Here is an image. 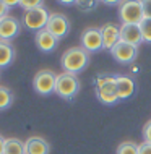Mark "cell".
Returning a JSON list of instances; mask_svg holds the SVG:
<instances>
[{"label":"cell","mask_w":151,"mask_h":154,"mask_svg":"<svg viewBox=\"0 0 151 154\" xmlns=\"http://www.w3.org/2000/svg\"><path fill=\"white\" fill-rule=\"evenodd\" d=\"M60 65L65 73L78 75L90 65V52L83 47H70L62 54Z\"/></svg>","instance_id":"obj_1"},{"label":"cell","mask_w":151,"mask_h":154,"mask_svg":"<svg viewBox=\"0 0 151 154\" xmlns=\"http://www.w3.org/2000/svg\"><path fill=\"white\" fill-rule=\"evenodd\" d=\"M115 78H117V75H111V73H102L96 76V80H94L96 96H98V99L102 104L112 106V104L119 102Z\"/></svg>","instance_id":"obj_2"},{"label":"cell","mask_w":151,"mask_h":154,"mask_svg":"<svg viewBox=\"0 0 151 154\" xmlns=\"http://www.w3.org/2000/svg\"><path fill=\"white\" fill-rule=\"evenodd\" d=\"M81 83H80L77 75L72 73H60L57 75V81H55V94L58 97L65 99V101H72V99L80 93Z\"/></svg>","instance_id":"obj_3"},{"label":"cell","mask_w":151,"mask_h":154,"mask_svg":"<svg viewBox=\"0 0 151 154\" xmlns=\"http://www.w3.org/2000/svg\"><path fill=\"white\" fill-rule=\"evenodd\" d=\"M119 16L122 24H140L145 18L143 11V0H127L120 3Z\"/></svg>","instance_id":"obj_4"},{"label":"cell","mask_w":151,"mask_h":154,"mask_svg":"<svg viewBox=\"0 0 151 154\" xmlns=\"http://www.w3.org/2000/svg\"><path fill=\"white\" fill-rule=\"evenodd\" d=\"M49 10L42 7H37L34 10H29V11H24L23 13V26L29 31H41V29H46L47 26V21H49Z\"/></svg>","instance_id":"obj_5"},{"label":"cell","mask_w":151,"mask_h":154,"mask_svg":"<svg viewBox=\"0 0 151 154\" xmlns=\"http://www.w3.org/2000/svg\"><path fill=\"white\" fill-rule=\"evenodd\" d=\"M55 81H57V75L52 70H41V72H37L34 75L33 88H34L37 94L49 96L55 93Z\"/></svg>","instance_id":"obj_6"},{"label":"cell","mask_w":151,"mask_h":154,"mask_svg":"<svg viewBox=\"0 0 151 154\" xmlns=\"http://www.w3.org/2000/svg\"><path fill=\"white\" fill-rule=\"evenodd\" d=\"M46 29L57 39H64L70 32V20L64 13H50Z\"/></svg>","instance_id":"obj_7"},{"label":"cell","mask_w":151,"mask_h":154,"mask_svg":"<svg viewBox=\"0 0 151 154\" xmlns=\"http://www.w3.org/2000/svg\"><path fill=\"white\" fill-rule=\"evenodd\" d=\"M20 31H21V21L18 18L11 15L0 18V41L10 42L11 39H15L20 34Z\"/></svg>","instance_id":"obj_8"},{"label":"cell","mask_w":151,"mask_h":154,"mask_svg":"<svg viewBox=\"0 0 151 154\" xmlns=\"http://www.w3.org/2000/svg\"><path fill=\"white\" fill-rule=\"evenodd\" d=\"M81 47L86 52H98L102 49V34L101 28H88L81 32Z\"/></svg>","instance_id":"obj_9"},{"label":"cell","mask_w":151,"mask_h":154,"mask_svg":"<svg viewBox=\"0 0 151 154\" xmlns=\"http://www.w3.org/2000/svg\"><path fill=\"white\" fill-rule=\"evenodd\" d=\"M112 57L119 62V63H132V62L137 60V55H138V47H135V45L132 44H127V42H122L120 41L119 44L115 45L114 49L111 51Z\"/></svg>","instance_id":"obj_10"},{"label":"cell","mask_w":151,"mask_h":154,"mask_svg":"<svg viewBox=\"0 0 151 154\" xmlns=\"http://www.w3.org/2000/svg\"><path fill=\"white\" fill-rule=\"evenodd\" d=\"M101 34H102V49L106 51H112L120 42V26L106 23L104 26H101Z\"/></svg>","instance_id":"obj_11"},{"label":"cell","mask_w":151,"mask_h":154,"mask_svg":"<svg viewBox=\"0 0 151 154\" xmlns=\"http://www.w3.org/2000/svg\"><path fill=\"white\" fill-rule=\"evenodd\" d=\"M115 86H117V96L119 101H127L133 94H135L137 85L132 76H125V75H117L115 78Z\"/></svg>","instance_id":"obj_12"},{"label":"cell","mask_w":151,"mask_h":154,"mask_svg":"<svg viewBox=\"0 0 151 154\" xmlns=\"http://www.w3.org/2000/svg\"><path fill=\"white\" fill-rule=\"evenodd\" d=\"M120 41L138 47V45L143 42L140 24H122L120 26Z\"/></svg>","instance_id":"obj_13"},{"label":"cell","mask_w":151,"mask_h":154,"mask_svg":"<svg viewBox=\"0 0 151 154\" xmlns=\"http://www.w3.org/2000/svg\"><path fill=\"white\" fill-rule=\"evenodd\" d=\"M34 42L37 45V49L42 52H54L57 49V44H58V39L54 37L47 29H41L36 32L34 36Z\"/></svg>","instance_id":"obj_14"},{"label":"cell","mask_w":151,"mask_h":154,"mask_svg":"<svg viewBox=\"0 0 151 154\" xmlns=\"http://www.w3.org/2000/svg\"><path fill=\"white\" fill-rule=\"evenodd\" d=\"M24 154H50V144L41 136H31L24 141Z\"/></svg>","instance_id":"obj_15"},{"label":"cell","mask_w":151,"mask_h":154,"mask_svg":"<svg viewBox=\"0 0 151 154\" xmlns=\"http://www.w3.org/2000/svg\"><path fill=\"white\" fill-rule=\"evenodd\" d=\"M15 55H16V52H15L13 44L7 42V41H0V68L13 63Z\"/></svg>","instance_id":"obj_16"},{"label":"cell","mask_w":151,"mask_h":154,"mask_svg":"<svg viewBox=\"0 0 151 154\" xmlns=\"http://www.w3.org/2000/svg\"><path fill=\"white\" fill-rule=\"evenodd\" d=\"M3 154H24V141L18 138H7Z\"/></svg>","instance_id":"obj_17"},{"label":"cell","mask_w":151,"mask_h":154,"mask_svg":"<svg viewBox=\"0 0 151 154\" xmlns=\"http://www.w3.org/2000/svg\"><path fill=\"white\" fill-rule=\"evenodd\" d=\"M15 101V94L10 88L5 86H0V110H5L13 104Z\"/></svg>","instance_id":"obj_18"},{"label":"cell","mask_w":151,"mask_h":154,"mask_svg":"<svg viewBox=\"0 0 151 154\" xmlns=\"http://www.w3.org/2000/svg\"><path fill=\"white\" fill-rule=\"evenodd\" d=\"M115 154H138V144L133 141H124L119 144Z\"/></svg>","instance_id":"obj_19"},{"label":"cell","mask_w":151,"mask_h":154,"mask_svg":"<svg viewBox=\"0 0 151 154\" xmlns=\"http://www.w3.org/2000/svg\"><path fill=\"white\" fill-rule=\"evenodd\" d=\"M140 31L143 36V42L151 44V20L149 18H143L140 23Z\"/></svg>","instance_id":"obj_20"},{"label":"cell","mask_w":151,"mask_h":154,"mask_svg":"<svg viewBox=\"0 0 151 154\" xmlns=\"http://www.w3.org/2000/svg\"><path fill=\"white\" fill-rule=\"evenodd\" d=\"M18 5L21 7L24 11H29V10H34V8H37V7H42L44 2H41V0H33V2L31 0H21Z\"/></svg>","instance_id":"obj_21"},{"label":"cell","mask_w":151,"mask_h":154,"mask_svg":"<svg viewBox=\"0 0 151 154\" xmlns=\"http://www.w3.org/2000/svg\"><path fill=\"white\" fill-rule=\"evenodd\" d=\"M75 5H78L83 11H93L99 5V2H75Z\"/></svg>","instance_id":"obj_22"},{"label":"cell","mask_w":151,"mask_h":154,"mask_svg":"<svg viewBox=\"0 0 151 154\" xmlns=\"http://www.w3.org/2000/svg\"><path fill=\"white\" fill-rule=\"evenodd\" d=\"M143 140L145 143H151V120H148L143 127Z\"/></svg>","instance_id":"obj_23"},{"label":"cell","mask_w":151,"mask_h":154,"mask_svg":"<svg viewBox=\"0 0 151 154\" xmlns=\"http://www.w3.org/2000/svg\"><path fill=\"white\" fill-rule=\"evenodd\" d=\"M138 154H151V143H141L138 144Z\"/></svg>","instance_id":"obj_24"},{"label":"cell","mask_w":151,"mask_h":154,"mask_svg":"<svg viewBox=\"0 0 151 154\" xmlns=\"http://www.w3.org/2000/svg\"><path fill=\"white\" fill-rule=\"evenodd\" d=\"M143 11H145V18L151 20V0H143Z\"/></svg>","instance_id":"obj_25"},{"label":"cell","mask_w":151,"mask_h":154,"mask_svg":"<svg viewBox=\"0 0 151 154\" xmlns=\"http://www.w3.org/2000/svg\"><path fill=\"white\" fill-rule=\"evenodd\" d=\"M8 10H10V7L7 5V2L5 0H0V18H2V16H7Z\"/></svg>","instance_id":"obj_26"},{"label":"cell","mask_w":151,"mask_h":154,"mask_svg":"<svg viewBox=\"0 0 151 154\" xmlns=\"http://www.w3.org/2000/svg\"><path fill=\"white\" fill-rule=\"evenodd\" d=\"M5 140L2 135H0V154H3V151H5Z\"/></svg>","instance_id":"obj_27"}]
</instances>
